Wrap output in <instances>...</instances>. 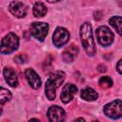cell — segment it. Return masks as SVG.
Listing matches in <instances>:
<instances>
[{
	"label": "cell",
	"mask_w": 122,
	"mask_h": 122,
	"mask_svg": "<svg viewBox=\"0 0 122 122\" xmlns=\"http://www.w3.org/2000/svg\"><path fill=\"white\" fill-rule=\"evenodd\" d=\"M3 74H4V78L6 80V82L12 88L17 87L18 85V78L16 75V72L14 71V70L12 68L10 67H6L3 71Z\"/></svg>",
	"instance_id": "12"
},
{
	"label": "cell",
	"mask_w": 122,
	"mask_h": 122,
	"mask_svg": "<svg viewBox=\"0 0 122 122\" xmlns=\"http://www.w3.org/2000/svg\"><path fill=\"white\" fill-rule=\"evenodd\" d=\"M25 76L30 84V86L32 89H39L41 86V79L39 77V75L35 72L34 70L32 69H27L25 71Z\"/></svg>",
	"instance_id": "11"
},
{
	"label": "cell",
	"mask_w": 122,
	"mask_h": 122,
	"mask_svg": "<svg viewBox=\"0 0 122 122\" xmlns=\"http://www.w3.org/2000/svg\"><path fill=\"white\" fill-rule=\"evenodd\" d=\"M69 39H70V33L65 28L57 27L55 29L52 35V42L55 47L61 48L69 41Z\"/></svg>",
	"instance_id": "7"
},
{
	"label": "cell",
	"mask_w": 122,
	"mask_h": 122,
	"mask_svg": "<svg viewBox=\"0 0 122 122\" xmlns=\"http://www.w3.org/2000/svg\"><path fill=\"white\" fill-rule=\"evenodd\" d=\"M46 1H48L49 3H56V2H58L60 0H46Z\"/></svg>",
	"instance_id": "21"
},
{
	"label": "cell",
	"mask_w": 122,
	"mask_h": 122,
	"mask_svg": "<svg viewBox=\"0 0 122 122\" xmlns=\"http://www.w3.org/2000/svg\"><path fill=\"white\" fill-rule=\"evenodd\" d=\"M121 63H122V60H121V59H119V60H118V62H117V65H116V70H117V71H118V73H119V74H121V73H122Z\"/></svg>",
	"instance_id": "20"
},
{
	"label": "cell",
	"mask_w": 122,
	"mask_h": 122,
	"mask_svg": "<svg viewBox=\"0 0 122 122\" xmlns=\"http://www.w3.org/2000/svg\"><path fill=\"white\" fill-rule=\"evenodd\" d=\"M96 37L98 43L102 47H108L110 46L113 40H114V34L113 32L106 26H100L95 30Z\"/></svg>",
	"instance_id": "4"
},
{
	"label": "cell",
	"mask_w": 122,
	"mask_h": 122,
	"mask_svg": "<svg viewBox=\"0 0 122 122\" xmlns=\"http://www.w3.org/2000/svg\"><path fill=\"white\" fill-rule=\"evenodd\" d=\"M76 92H77V87L75 85H73L71 83L66 84L63 87L62 92H61V94H60L61 101L63 103H65V104L71 102L73 99V96L76 93Z\"/></svg>",
	"instance_id": "8"
},
{
	"label": "cell",
	"mask_w": 122,
	"mask_h": 122,
	"mask_svg": "<svg viewBox=\"0 0 122 122\" xmlns=\"http://www.w3.org/2000/svg\"><path fill=\"white\" fill-rule=\"evenodd\" d=\"M9 10L12 15H14L17 18H23L27 14V7L22 2L13 1L9 6Z\"/></svg>",
	"instance_id": "10"
},
{
	"label": "cell",
	"mask_w": 122,
	"mask_h": 122,
	"mask_svg": "<svg viewBox=\"0 0 122 122\" xmlns=\"http://www.w3.org/2000/svg\"><path fill=\"white\" fill-rule=\"evenodd\" d=\"M19 46V38L18 36L13 33H8L1 41L0 44V52L3 54H10L15 51Z\"/></svg>",
	"instance_id": "3"
},
{
	"label": "cell",
	"mask_w": 122,
	"mask_h": 122,
	"mask_svg": "<svg viewBox=\"0 0 122 122\" xmlns=\"http://www.w3.org/2000/svg\"><path fill=\"white\" fill-rule=\"evenodd\" d=\"M80 37L82 46L88 55L92 56L95 53V45L92 37V25L89 22H85L80 28Z\"/></svg>",
	"instance_id": "1"
},
{
	"label": "cell",
	"mask_w": 122,
	"mask_h": 122,
	"mask_svg": "<svg viewBox=\"0 0 122 122\" xmlns=\"http://www.w3.org/2000/svg\"><path fill=\"white\" fill-rule=\"evenodd\" d=\"M48 119L51 122H61L65 120V111L58 106H51L48 110Z\"/></svg>",
	"instance_id": "9"
},
{
	"label": "cell",
	"mask_w": 122,
	"mask_h": 122,
	"mask_svg": "<svg viewBox=\"0 0 122 122\" xmlns=\"http://www.w3.org/2000/svg\"><path fill=\"white\" fill-rule=\"evenodd\" d=\"M77 53H78V48L75 45L71 44L63 51V54H62L63 60L67 63H71L77 56Z\"/></svg>",
	"instance_id": "13"
},
{
	"label": "cell",
	"mask_w": 122,
	"mask_h": 122,
	"mask_svg": "<svg viewBox=\"0 0 122 122\" xmlns=\"http://www.w3.org/2000/svg\"><path fill=\"white\" fill-rule=\"evenodd\" d=\"M64 79H65V72L62 71H55L48 78L45 85V93L49 100H54L55 92L57 88H59L60 85L63 83Z\"/></svg>",
	"instance_id": "2"
},
{
	"label": "cell",
	"mask_w": 122,
	"mask_h": 122,
	"mask_svg": "<svg viewBox=\"0 0 122 122\" xmlns=\"http://www.w3.org/2000/svg\"><path fill=\"white\" fill-rule=\"evenodd\" d=\"M98 84L100 87L104 88V89H108V88H111L112 86V80L110 76H102L99 81H98Z\"/></svg>",
	"instance_id": "18"
},
{
	"label": "cell",
	"mask_w": 122,
	"mask_h": 122,
	"mask_svg": "<svg viewBox=\"0 0 122 122\" xmlns=\"http://www.w3.org/2000/svg\"><path fill=\"white\" fill-rule=\"evenodd\" d=\"M11 99V93L10 92L3 87H0V115L3 112V107L6 103H8Z\"/></svg>",
	"instance_id": "14"
},
{
	"label": "cell",
	"mask_w": 122,
	"mask_h": 122,
	"mask_svg": "<svg viewBox=\"0 0 122 122\" xmlns=\"http://www.w3.org/2000/svg\"><path fill=\"white\" fill-rule=\"evenodd\" d=\"M110 25L114 28V30L117 31L119 35H121V17L120 16H112L109 20Z\"/></svg>",
	"instance_id": "17"
},
{
	"label": "cell",
	"mask_w": 122,
	"mask_h": 122,
	"mask_svg": "<svg viewBox=\"0 0 122 122\" xmlns=\"http://www.w3.org/2000/svg\"><path fill=\"white\" fill-rule=\"evenodd\" d=\"M14 61L18 64H23V63H26L27 62V56L26 55H23V54H19L17 56L14 57Z\"/></svg>",
	"instance_id": "19"
},
{
	"label": "cell",
	"mask_w": 122,
	"mask_h": 122,
	"mask_svg": "<svg viewBox=\"0 0 122 122\" xmlns=\"http://www.w3.org/2000/svg\"><path fill=\"white\" fill-rule=\"evenodd\" d=\"M104 113L112 118V119H118L122 116V103L120 99H116L104 107Z\"/></svg>",
	"instance_id": "5"
},
{
	"label": "cell",
	"mask_w": 122,
	"mask_h": 122,
	"mask_svg": "<svg viewBox=\"0 0 122 122\" xmlns=\"http://www.w3.org/2000/svg\"><path fill=\"white\" fill-rule=\"evenodd\" d=\"M81 97L86 101H94L98 97V93L92 88H86L81 91Z\"/></svg>",
	"instance_id": "15"
},
{
	"label": "cell",
	"mask_w": 122,
	"mask_h": 122,
	"mask_svg": "<svg viewBox=\"0 0 122 122\" xmlns=\"http://www.w3.org/2000/svg\"><path fill=\"white\" fill-rule=\"evenodd\" d=\"M31 35L39 41H44L48 32H49V25L44 22H33L30 28Z\"/></svg>",
	"instance_id": "6"
},
{
	"label": "cell",
	"mask_w": 122,
	"mask_h": 122,
	"mask_svg": "<svg viewBox=\"0 0 122 122\" xmlns=\"http://www.w3.org/2000/svg\"><path fill=\"white\" fill-rule=\"evenodd\" d=\"M48 10L46 8V6L41 3V2H36L33 5V9H32V12L33 15L35 17H43L44 15H46Z\"/></svg>",
	"instance_id": "16"
}]
</instances>
